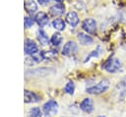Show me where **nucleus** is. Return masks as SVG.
Masks as SVG:
<instances>
[{"label":"nucleus","mask_w":126,"mask_h":117,"mask_svg":"<svg viewBox=\"0 0 126 117\" xmlns=\"http://www.w3.org/2000/svg\"><path fill=\"white\" fill-rule=\"evenodd\" d=\"M77 50H78L77 44H76L74 41L69 40V41H67V42L64 44V46H63V48H62V54L65 55V56H70V55L74 54Z\"/></svg>","instance_id":"nucleus-5"},{"label":"nucleus","mask_w":126,"mask_h":117,"mask_svg":"<svg viewBox=\"0 0 126 117\" xmlns=\"http://www.w3.org/2000/svg\"><path fill=\"white\" fill-rule=\"evenodd\" d=\"M75 90V85L73 82H68L64 87V91L68 94H73Z\"/></svg>","instance_id":"nucleus-18"},{"label":"nucleus","mask_w":126,"mask_h":117,"mask_svg":"<svg viewBox=\"0 0 126 117\" xmlns=\"http://www.w3.org/2000/svg\"><path fill=\"white\" fill-rule=\"evenodd\" d=\"M61 41H62V35H61L59 32H55V33L51 36V38H50V42H51L53 45H55V46H58V45L61 43Z\"/></svg>","instance_id":"nucleus-16"},{"label":"nucleus","mask_w":126,"mask_h":117,"mask_svg":"<svg viewBox=\"0 0 126 117\" xmlns=\"http://www.w3.org/2000/svg\"><path fill=\"white\" fill-rule=\"evenodd\" d=\"M122 66V63L119 59H116V58H109L103 65V68L104 70H106L107 72L109 73H116L120 70Z\"/></svg>","instance_id":"nucleus-2"},{"label":"nucleus","mask_w":126,"mask_h":117,"mask_svg":"<svg viewBox=\"0 0 126 117\" xmlns=\"http://www.w3.org/2000/svg\"><path fill=\"white\" fill-rule=\"evenodd\" d=\"M25 9L29 14H32L37 11V5L33 0H27L25 2Z\"/></svg>","instance_id":"nucleus-14"},{"label":"nucleus","mask_w":126,"mask_h":117,"mask_svg":"<svg viewBox=\"0 0 126 117\" xmlns=\"http://www.w3.org/2000/svg\"><path fill=\"white\" fill-rule=\"evenodd\" d=\"M34 24V20L31 17H25L24 19V25L26 28H31L32 27V25Z\"/></svg>","instance_id":"nucleus-19"},{"label":"nucleus","mask_w":126,"mask_h":117,"mask_svg":"<svg viewBox=\"0 0 126 117\" xmlns=\"http://www.w3.org/2000/svg\"><path fill=\"white\" fill-rule=\"evenodd\" d=\"M37 1H38V3L40 5H46L49 2V0H37Z\"/></svg>","instance_id":"nucleus-21"},{"label":"nucleus","mask_w":126,"mask_h":117,"mask_svg":"<svg viewBox=\"0 0 126 117\" xmlns=\"http://www.w3.org/2000/svg\"><path fill=\"white\" fill-rule=\"evenodd\" d=\"M42 110L46 115H54L58 111V103L55 100L50 99L43 104Z\"/></svg>","instance_id":"nucleus-3"},{"label":"nucleus","mask_w":126,"mask_h":117,"mask_svg":"<svg viewBox=\"0 0 126 117\" xmlns=\"http://www.w3.org/2000/svg\"><path fill=\"white\" fill-rule=\"evenodd\" d=\"M52 26L56 30H64L65 29V22L62 19H55L52 22Z\"/></svg>","instance_id":"nucleus-15"},{"label":"nucleus","mask_w":126,"mask_h":117,"mask_svg":"<svg viewBox=\"0 0 126 117\" xmlns=\"http://www.w3.org/2000/svg\"><path fill=\"white\" fill-rule=\"evenodd\" d=\"M34 21H35L40 27H43V26H45V25L48 23V16H47V14L44 13V12H38V13L35 15Z\"/></svg>","instance_id":"nucleus-12"},{"label":"nucleus","mask_w":126,"mask_h":117,"mask_svg":"<svg viewBox=\"0 0 126 117\" xmlns=\"http://www.w3.org/2000/svg\"><path fill=\"white\" fill-rule=\"evenodd\" d=\"M98 54H99V52H98L97 50H94V51H93V52H92V53H91V54H90V55H89V56L87 57V59H86V61H87L88 59H90L91 57H96V56H97Z\"/></svg>","instance_id":"nucleus-20"},{"label":"nucleus","mask_w":126,"mask_h":117,"mask_svg":"<svg viewBox=\"0 0 126 117\" xmlns=\"http://www.w3.org/2000/svg\"><path fill=\"white\" fill-rule=\"evenodd\" d=\"M24 98H25L24 99L25 102H27V103L37 102L40 99L39 96L36 93H34V92L31 91V90H25V92H24Z\"/></svg>","instance_id":"nucleus-9"},{"label":"nucleus","mask_w":126,"mask_h":117,"mask_svg":"<svg viewBox=\"0 0 126 117\" xmlns=\"http://www.w3.org/2000/svg\"><path fill=\"white\" fill-rule=\"evenodd\" d=\"M36 36H37V39H38V41L40 42V44H42V45L48 44V41H49L48 36H47V34L45 33V31H44L42 29H39L37 30Z\"/></svg>","instance_id":"nucleus-13"},{"label":"nucleus","mask_w":126,"mask_h":117,"mask_svg":"<svg viewBox=\"0 0 126 117\" xmlns=\"http://www.w3.org/2000/svg\"><path fill=\"white\" fill-rule=\"evenodd\" d=\"M66 22L71 26V27H76L79 24V17L76 12H69L66 15Z\"/></svg>","instance_id":"nucleus-10"},{"label":"nucleus","mask_w":126,"mask_h":117,"mask_svg":"<svg viewBox=\"0 0 126 117\" xmlns=\"http://www.w3.org/2000/svg\"><path fill=\"white\" fill-rule=\"evenodd\" d=\"M80 109L86 113H91L94 110V102L91 98L86 97L80 103Z\"/></svg>","instance_id":"nucleus-7"},{"label":"nucleus","mask_w":126,"mask_h":117,"mask_svg":"<svg viewBox=\"0 0 126 117\" xmlns=\"http://www.w3.org/2000/svg\"><path fill=\"white\" fill-rule=\"evenodd\" d=\"M78 41L80 42V44L82 45H91L94 43V39L93 37H91L90 35L84 33V32H80L78 33Z\"/></svg>","instance_id":"nucleus-11"},{"label":"nucleus","mask_w":126,"mask_h":117,"mask_svg":"<svg viewBox=\"0 0 126 117\" xmlns=\"http://www.w3.org/2000/svg\"><path fill=\"white\" fill-rule=\"evenodd\" d=\"M109 86H110V83L108 80H102L95 86L88 88L86 91L91 94H100V93L105 92L109 88Z\"/></svg>","instance_id":"nucleus-1"},{"label":"nucleus","mask_w":126,"mask_h":117,"mask_svg":"<svg viewBox=\"0 0 126 117\" xmlns=\"http://www.w3.org/2000/svg\"><path fill=\"white\" fill-rule=\"evenodd\" d=\"M29 117H42L41 111L38 107H32L29 111Z\"/></svg>","instance_id":"nucleus-17"},{"label":"nucleus","mask_w":126,"mask_h":117,"mask_svg":"<svg viewBox=\"0 0 126 117\" xmlns=\"http://www.w3.org/2000/svg\"><path fill=\"white\" fill-rule=\"evenodd\" d=\"M24 50H25V53L27 55L32 56V55H33V54H35L37 52V46L34 43V41H32L31 39H26Z\"/></svg>","instance_id":"nucleus-6"},{"label":"nucleus","mask_w":126,"mask_h":117,"mask_svg":"<svg viewBox=\"0 0 126 117\" xmlns=\"http://www.w3.org/2000/svg\"><path fill=\"white\" fill-rule=\"evenodd\" d=\"M82 28L84 29L85 31H87L88 33H91V34H94L95 33L96 31V22L94 20V19H86L83 21V24H82Z\"/></svg>","instance_id":"nucleus-4"},{"label":"nucleus","mask_w":126,"mask_h":117,"mask_svg":"<svg viewBox=\"0 0 126 117\" xmlns=\"http://www.w3.org/2000/svg\"><path fill=\"white\" fill-rule=\"evenodd\" d=\"M64 12H65V7L61 3L52 5L49 8V13H50L51 16H56V17L57 16H61V15L64 14Z\"/></svg>","instance_id":"nucleus-8"},{"label":"nucleus","mask_w":126,"mask_h":117,"mask_svg":"<svg viewBox=\"0 0 126 117\" xmlns=\"http://www.w3.org/2000/svg\"><path fill=\"white\" fill-rule=\"evenodd\" d=\"M55 1H57V2H59V3H61L62 1H64V0H55Z\"/></svg>","instance_id":"nucleus-22"}]
</instances>
